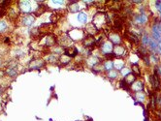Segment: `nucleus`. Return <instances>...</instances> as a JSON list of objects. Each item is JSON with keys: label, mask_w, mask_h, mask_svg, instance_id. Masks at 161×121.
<instances>
[{"label": "nucleus", "mask_w": 161, "mask_h": 121, "mask_svg": "<svg viewBox=\"0 0 161 121\" xmlns=\"http://www.w3.org/2000/svg\"><path fill=\"white\" fill-rule=\"evenodd\" d=\"M19 11L23 13V14H30L32 8H31V4L29 1H20L17 4Z\"/></svg>", "instance_id": "f257e3e1"}, {"label": "nucleus", "mask_w": 161, "mask_h": 121, "mask_svg": "<svg viewBox=\"0 0 161 121\" xmlns=\"http://www.w3.org/2000/svg\"><path fill=\"white\" fill-rule=\"evenodd\" d=\"M134 22H136L137 24H140V25H144L147 22L148 18H147V16L146 15V13H140V14H137L134 16Z\"/></svg>", "instance_id": "f03ea898"}, {"label": "nucleus", "mask_w": 161, "mask_h": 121, "mask_svg": "<svg viewBox=\"0 0 161 121\" xmlns=\"http://www.w3.org/2000/svg\"><path fill=\"white\" fill-rule=\"evenodd\" d=\"M101 50H102V53L104 54V55L113 53V50H114L113 44H112L110 41L103 42L102 46H101Z\"/></svg>", "instance_id": "7ed1b4c3"}, {"label": "nucleus", "mask_w": 161, "mask_h": 121, "mask_svg": "<svg viewBox=\"0 0 161 121\" xmlns=\"http://www.w3.org/2000/svg\"><path fill=\"white\" fill-rule=\"evenodd\" d=\"M151 35H152V38L157 42L161 39V33L158 29V23H153L151 26Z\"/></svg>", "instance_id": "20e7f679"}, {"label": "nucleus", "mask_w": 161, "mask_h": 121, "mask_svg": "<svg viewBox=\"0 0 161 121\" xmlns=\"http://www.w3.org/2000/svg\"><path fill=\"white\" fill-rule=\"evenodd\" d=\"M110 42L114 45H120L121 44V37L118 33H110L109 35Z\"/></svg>", "instance_id": "39448f33"}, {"label": "nucleus", "mask_w": 161, "mask_h": 121, "mask_svg": "<svg viewBox=\"0 0 161 121\" xmlns=\"http://www.w3.org/2000/svg\"><path fill=\"white\" fill-rule=\"evenodd\" d=\"M44 44L46 47H52L56 44V40H55V37L52 36V35H48L46 36L44 39Z\"/></svg>", "instance_id": "423d86ee"}, {"label": "nucleus", "mask_w": 161, "mask_h": 121, "mask_svg": "<svg viewBox=\"0 0 161 121\" xmlns=\"http://www.w3.org/2000/svg\"><path fill=\"white\" fill-rule=\"evenodd\" d=\"M29 66H30V69H40L44 66V61L42 59H34V60L31 61Z\"/></svg>", "instance_id": "0eeeda50"}, {"label": "nucleus", "mask_w": 161, "mask_h": 121, "mask_svg": "<svg viewBox=\"0 0 161 121\" xmlns=\"http://www.w3.org/2000/svg\"><path fill=\"white\" fill-rule=\"evenodd\" d=\"M131 86H132L133 91H135L136 93L137 92H142L143 89H144V82L141 81V80H136Z\"/></svg>", "instance_id": "6e6552de"}, {"label": "nucleus", "mask_w": 161, "mask_h": 121, "mask_svg": "<svg viewBox=\"0 0 161 121\" xmlns=\"http://www.w3.org/2000/svg\"><path fill=\"white\" fill-rule=\"evenodd\" d=\"M21 21H22V24H23L24 26H31L32 24H33V22L35 21V18L32 16H29V15H27L26 17H24L22 20H21Z\"/></svg>", "instance_id": "1a4fd4ad"}, {"label": "nucleus", "mask_w": 161, "mask_h": 121, "mask_svg": "<svg viewBox=\"0 0 161 121\" xmlns=\"http://www.w3.org/2000/svg\"><path fill=\"white\" fill-rule=\"evenodd\" d=\"M114 66H115V68L117 70H118V71H121V70L125 67L124 61L121 58H120V57L116 59V61H114Z\"/></svg>", "instance_id": "9d476101"}, {"label": "nucleus", "mask_w": 161, "mask_h": 121, "mask_svg": "<svg viewBox=\"0 0 161 121\" xmlns=\"http://www.w3.org/2000/svg\"><path fill=\"white\" fill-rule=\"evenodd\" d=\"M124 80L126 81V83L128 85H132V84L136 81V75L133 74V73H130L129 75H127V76L125 77V80Z\"/></svg>", "instance_id": "9b49d317"}, {"label": "nucleus", "mask_w": 161, "mask_h": 121, "mask_svg": "<svg viewBox=\"0 0 161 121\" xmlns=\"http://www.w3.org/2000/svg\"><path fill=\"white\" fill-rule=\"evenodd\" d=\"M113 52H114V54L117 56V58H118V56L121 57V56L125 53V48H124L123 47H121V46H120V47H117V48L113 50Z\"/></svg>", "instance_id": "f8f14e48"}, {"label": "nucleus", "mask_w": 161, "mask_h": 121, "mask_svg": "<svg viewBox=\"0 0 161 121\" xmlns=\"http://www.w3.org/2000/svg\"><path fill=\"white\" fill-rule=\"evenodd\" d=\"M115 68V66H114V61L113 60H106L104 64H103V69L105 70V71H112V70Z\"/></svg>", "instance_id": "ddd939ff"}, {"label": "nucleus", "mask_w": 161, "mask_h": 121, "mask_svg": "<svg viewBox=\"0 0 161 121\" xmlns=\"http://www.w3.org/2000/svg\"><path fill=\"white\" fill-rule=\"evenodd\" d=\"M77 20L82 24L86 23V21H87V15L85 12H80L79 14H78V16H77Z\"/></svg>", "instance_id": "4468645a"}, {"label": "nucleus", "mask_w": 161, "mask_h": 121, "mask_svg": "<svg viewBox=\"0 0 161 121\" xmlns=\"http://www.w3.org/2000/svg\"><path fill=\"white\" fill-rule=\"evenodd\" d=\"M151 40V38L147 34H143L142 35V46H143V47L148 46Z\"/></svg>", "instance_id": "2eb2a0df"}, {"label": "nucleus", "mask_w": 161, "mask_h": 121, "mask_svg": "<svg viewBox=\"0 0 161 121\" xmlns=\"http://www.w3.org/2000/svg\"><path fill=\"white\" fill-rule=\"evenodd\" d=\"M58 59H59V61H60V62H62V64H64V65L68 64V63L71 61V57H70V56H68V55H66V54H63V55H61Z\"/></svg>", "instance_id": "dca6fc26"}, {"label": "nucleus", "mask_w": 161, "mask_h": 121, "mask_svg": "<svg viewBox=\"0 0 161 121\" xmlns=\"http://www.w3.org/2000/svg\"><path fill=\"white\" fill-rule=\"evenodd\" d=\"M69 9H70V12H71V13H77V12H79L80 11V5L77 3L70 4V5H69Z\"/></svg>", "instance_id": "f3484780"}, {"label": "nucleus", "mask_w": 161, "mask_h": 121, "mask_svg": "<svg viewBox=\"0 0 161 121\" xmlns=\"http://www.w3.org/2000/svg\"><path fill=\"white\" fill-rule=\"evenodd\" d=\"M8 29V24L7 22L3 20H0V33H3Z\"/></svg>", "instance_id": "a211bd4d"}, {"label": "nucleus", "mask_w": 161, "mask_h": 121, "mask_svg": "<svg viewBox=\"0 0 161 121\" xmlns=\"http://www.w3.org/2000/svg\"><path fill=\"white\" fill-rule=\"evenodd\" d=\"M150 60H151V62H153L154 64H157L159 62V56L157 55V53H151Z\"/></svg>", "instance_id": "6ab92c4d"}, {"label": "nucleus", "mask_w": 161, "mask_h": 121, "mask_svg": "<svg viewBox=\"0 0 161 121\" xmlns=\"http://www.w3.org/2000/svg\"><path fill=\"white\" fill-rule=\"evenodd\" d=\"M135 96H136V99H138L140 102H143V101L145 100L146 95H145L144 93H142V92H137V93L135 94Z\"/></svg>", "instance_id": "aec40b11"}, {"label": "nucleus", "mask_w": 161, "mask_h": 121, "mask_svg": "<svg viewBox=\"0 0 161 121\" xmlns=\"http://www.w3.org/2000/svg\"><path fill=\"white\" fill-rule=\"evenodd\" d=\"M7 74H8V76H10V77H16L17 72L16 71V69H14V68H9L7 71Z\"/></svg>", "instance_id": "412c9836"}, {"label": "nucleus", "mask_w": 161, "mask_h": 121, "mask_svg": "<svg viewBox=\"0 0 161 121\" xmlns=\"http://www.w3.org/2000/svg\"><path fill=\"white\" fill-rule=\"evenodd\" d=\"M117 76H118V74H117V71H110L109 74H108V77L112 80H115L116 78H117Z\"/></svg>", "instance_id": "4be33fe9"}, {"label": "nucleus", "mask_w": 161, "mask_h": 121, "mask_svg": "<svg viewBox=\"0 0 161 121\" xmlns=\"http://www.w3.org/2000/svg\"><path fill=\"white\" fill-rule=\"evenodd\" d=\"M120 72H121V75H122V76H124V77H126L127 75H129L130 73H132V72H131V70H130V69H128L127 67H124L123 69L121 70Z\"/></svg>", "instance_id": "5701e85b"}, {"label": "nucleus", "mask_w": 161, "mask_h": 121, "mask_svg": "<svg viewBox=\"0 0 161 121\" xmlns=\"http://www.w3.org/2000/svg\"><path fill=\"white\" fill-rule=\"evenodd\" d=\"M133 71L134 72L137 73L138 76H141V72H140V68H139V66L137 64H134L133 65Z\"/></svg>", "instance_id": "b1692460"}, {"label": "nucleus", "mask_w": 161, "mask_h": 121, "mask_svg": "<svg viewBox=\"0 0 161 121\" xmlns=\"http://www.w3.org/2000/svg\"><path fill=\"white\" fill-rule=\"evenodd\" d=\"M156 70H157V72H158V75H159V76H161V64L159 66H157V67H156Z\"/></svg>", "instance_id": "393cba45"}, {"label": "nucleus", "mask_w": 161, "mask_h": 121, "mask_svg": "<svg viewBox=\"0 0 161 121\" xmlns=\"http://www.w3.org/2000/svg\"><path fill=\"white\" fill-rule=\"evenodd\" d=\"M0 66H1V60H0Z\"/></svg>", "instance_id": "a878e982"}, {"label": "nucleus", "mask_w": 161, "mask_h": 121, "mask_svg": "<svg viewBox=\"0 0 161 121\" xmlns=\"http://www.w3.org/2000/svg\"><path fill=\"white\" fill-rule=\"evenodd\" d=\"M0 94H1V91H0Z\"/></svg>", "instance_id": "bb28decb"}]
</instances>
